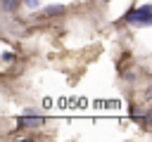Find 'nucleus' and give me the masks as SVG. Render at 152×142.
I'll return each instance as SVG.
<instances>
[{"label": "nucleus", "mask_w": 152, "mask_h": 142, "mask_svg": "<svg viewBox=\"0 0 152 142\" xmlns=\"http://www.w3.org/2000/svg\"><path fill=\"white\" fill-rule=\"evenodd\" d=\"M24 2H26L28 7H36V5H38V0H24Z\"/></svg>", "instance_id": "nucleus-6"}, {"label": "nucleus", "mask_w": 152, "mask_h": 142, "mask_svg": "<svg viewBox=\"0 0 152 142\" xmlns=\"http://www.w3.org/2000/svg\"><path fill=\"white\" fill-rule=\"evenodd\" d=\"M62 9H64L62 5H52V7H45V9H43V14H45V17H52V14H59Z\"/></svg>", "instance_id": "nucleus-3"}, {"label": "nucleus", "mask_w": 152, "mask_h": 142, "mask_svg": "<svg viewBox=\"0 0 152 142\" xmlns=\"http://www.w3.org/2000/svg\"><path fill=\"white\" fill-rule=\"evenodd\" d=\"M145 125H147V128H152V109H150V111H147V116H145Z\"/></svg>", "instance_id": "nucleus-5"}, {"label": "nucleus", "mask_w": 152, "mask_h": 142, "mask_svg": "<svg viewBox=\"0 0 152 142\" xmlns=\"http://www.w3.org/2000/svg\"><path fill=\"white\" fill-rule=\"evenodd\" d=\"M147 97H150V99H152V85H150V90H147Z\"/></svg>", "instance_id": "nucleus-7"}, {"label": "nucleus", "mask_w": 152, "mask_h": 142, "mask_svg": "<svg viewBox=\"0 0 152 142\" xmlns=\"http://www.w3.org/2000/svg\"><path fill=\"white\" fill-rule=\"evenodd\" d=\"M43 118L40 116H21L19 118V128H26V125H40Z\"/></svg>", "instance_id": "nucleus-2"}, {"label": "nucleus", "mask_w": 152, "mask_h": 142, "mask_svg": "<svg viewBox=\"0 0 152 142\" xmlns=\"http://www.w3.org/2000/svg\"><path fill=\"white\" fill-rule=\"evenodd\" d=\"M17 5H19V0H2V9L5 12H14Z\"/></svg>", "instance_id": "nucleus-4"}, {"label": "nucleus", "mask_w": 152, "mask_h": 142, "mask_svg": "<svg viewBox=\"0 0 152 142\" xmlns=\"http://www.w3.org/2000/svg\"><path fill=\"white\" fill-rule=\"evenodd\" d=\"M124 19L128 24H135V26H150L152 24V5H142L138 9H131Z\"/></svg>", "instance_id": "nucleus-1"}]
</instances>
